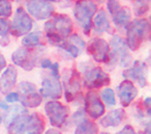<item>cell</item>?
Masks as SVG:
<instances>
[{
    "instance_id": "46",
    "label": "cell",
    "mask_w": 151,
    "mask_h": 134,
    "mask_svg": "<svg viewBox=\"0 0 151 134\" xmlns=\"http://www.w3.org/2000/svg\"><path fill=\"white\" fill-rule=\"evenodd\" d=\"M66 1H68V2H70V1H73V0H66Z\"/></svg>"
},
{
    "instance_id": "14",
    "label": "cell",
    "mask_w": 151,
    "mask_h": 134,
    "mask_svg": "<svg viewBox=\"0 0 151 134\" xmlns=\"http://www.w3.org/2000/svg\"><path fill=\"white\" fill-rule=\"evenodd\" d=\"M105 105L101 102V99L95 92H88L85 96V113L92 119H101L105 113Z\"/></svg>"
},
{
    "instance_id": "34",
    "label": "cell",
    "mask_w": 151,
    "mask_h": 134,
    "mask_svg": "<svg viewBox=\"0 0 151 134\" xmlns=\"http://www.w3.org/2000/svg\"><path fill=\"white\" fill-rule=\"evenodd\" d=\"M116 134H137L136 131H134V129L130 125H126L124 126L123 128H122L120 131H118Z\"/></svg>"
},
{
    "instance_id": "19",
    "label": "cell",
    "mask_w": 151,
    "mask_h": 134,
    "mask_svg": "<svg viewBox=\"0 0 151 134\" xmlns=\"http://www.w3.org/2000/svg\"><path fill=\"white\" fill-rule=\"evenodd\" d=\"M125 117H126L125 111L122 108H117L111 110L108 114H106L104 117H101L99 123H101V125L104 128L118 127L124 121Z\"/></svg>"
},
{
    "instance_id": "5",
    "label": "cell",
    "mask_w": 151,
    "mask_h": 134,
    "mask_svg": "<svg viewBox=\"0 0 151 134\" xmlns=\"http://www.w3.org/2000/svg\"><path fill=\"white\" fill-rule=\"evenodd\" d=\"M97 12V5L92 0H78L73 7V16L88 36L92 29V18Z\"/></svg>"
},
{
    "instance_id": "26",
    "label": "cell",
    "mask_w": 151,
    "mask_h": 134,
    "mask_svg": "<svg viewBox=\"0 0 151 134\" xmlns=\"http://www.w3.org/2000/svg\"><path fill=\"white\" fill-rule=\"evenodd\" d=\"M101 97L107 106L112 107V106H115L116 105L115 92H114V90H112V88L107 87V88H105V90H101Z\"/></svg>"
},
{
    "instance_id": "32",
    "label": "cell",
    "mask_w": 151,
    "mask_h": 134,
    "mask_svg": "<svg viewBox=\"0 0 151 134\" xmlns=\"http://www.w3.org/2000/svg\"><path fill=\"white\" fill-rule=\"evenodd\" d=\"M73 123L77 125V124H79L80 122H82L83 119H87L86 117V113H85V111H84V109H79L78 111H76L75 113H73Z\"/></svg>"
},
{
    "instance_id": "29",
    "label": "cell",
    "mask_w": 151,
    "mask_h": 134,
    "mask_svg": "<svg viewBox=\"0 0 151 134\" xmlns=\"http://www.w3.org/2000/svg\"><path fill=\"white\" fill-rule=\"evenodd\" d=\"M19 92H21V95L24 94H29V92H36V86L34 85L31 82H27V81H23L19 84V87H18Z\"/></svg>"
},
{
    "instance_id": "8",
    "label": "cell",
    "mask_w": 151,
    "mask_h": 134,
    "mask_svg": "<svg viewBox=\"0 0 151 134\" xmlns=\"http://www.w3.org/2000/svg\"><path fill=\"white\" fill-rule=\"evenodd\" d=\"M33 26V20L23 7H18L11 24L9 32L14 36H22L29 34Z\"/></svg>"
},
{
    "instance_id": "41",
    "label": "cell",
    "mask_w": 151,
    "mask_h": 134,
    "mask_svg": "<svg viewBox=\"0 0 151 134\" xmlns=\"http://www.w3.org/2000/svg\"><path fill=\"white\" fill-rule=\"evenodd\" d=\"M143 134H151V130H150V123H148L145 127L144 131H143Z\"/></svg>"
},
{
    "instance_id": "10",
    "label": "cell",
    "mask_w": 151,
    "mask_h": 134,
    "mask_svg": "<svg viewBox=\"0 0 151 134\" xmlns=\"http://www.w3.org/2000/svg\"><path fill=\"white\" fill-rule=\"evenodd\" d=\"M107 9L112 16V21L118 28H125L130 23V11L128 7H121L118 0H108Z\"/></svg>"
},
{
    "instance_id": "27",
    "label": "cell",
    "mask_w": 151,
    "mask_h": 134,
    "mask_svg": "<svg viewBox=\"0 0 151 134\" xmlns=\"http://www.w3.org/2000/svg\"><path fill=\"white\" fill-rule=\"evenodd\" d=\"M58 47L62 49V50H64L66 53H68V54L70 55L71 57H73V58L78 57L79 55L81 54V52H82V51H81L78 47H76L75 45L71 44V43L68 42L67 40H65L64 42H63L62 44L59 45Z\"/></svg>"
},
{
    "instance_id": "25",
    "label": "cell",
    "mask_w": 151,
    "mask_h": 134,
    "mask_svg": "<svg viewBox=\"0 0 151 134\" xmlns=\"http://www.w3.org/2000/svg\"><path fill=\"white\" fill-rule=\"evenodd\" d=\"M134 1V12L137 17L146 15L149 11V0H132Z\"/></svg>"
},
{
    "instance_id": "9",
    "label": "cell",
    "mask_w": 151,
    "mask_h": 134,
    "mask_svg": "<svg viewBox=\"0 0 151 134\" xmlns=\"http://www.w3.org/2000/svg\"><path fill=\"white\" fill-rule=\"evenodd\" d=\"M65 99L67 102H73L81 95V75L78 71L71 69L65 72L63 77Z\"/></svg>"
},
{
    "instance_id": "12",
    "label": "cell",
    "mask_w": 151,
    "mask_h": 134,
    "mask_svg": "<svg viewBox=\"0 0 151 134\" xmlns=\"http://www.w3.org/2000/svg\"><path fill=\"white\" fill-rule=\"evenodd\" d=\"M27 12L36 20H46L52 17L54 7L47 0H30L27 3Z\"/></svg>"
},
{
    "instance_id": "1",
    "label": "cell",
    "mask_w": 151,
    "mask_h": 134,
    "mask_svg": "<svg viewBox=\"0 0 151 134\" xmlns=\"http://www.w3.org/2000/svg\"><path fill=\"white\" fill-rule=\"evenodd\" d=\"M73 21L67 15H54L45 24V32L48 42L53 46L58 47L73 32Z\"/></svg>"
},
{
    "instance_id": "40",
    "label": "cell",
    "mask_w": 151,
    "mask_h": 134,
    "mask_svg": "<svg viewBox=\"0 0 151 134\" xmlns=\"http://www.w3.org/2000/svg\"><path fill=\"white\" fill-rule=\"evenodd\" d=\"M0 108L2 109V110H7L9 108V106L6 104V102L4 101H0Z\"/></svg>"
},
{
    "instance_id": "4",
    "label": "cell",
    "mask_w": 151,
    "mask_h": 134,
    "mask_svg": "<svg viewBox=\"0 0 151 134\" xmlns=\"http://www.w3.org/2000/svg\"><path fill=\"white\" fill-rule=\"evenodd\" d=\"M79 68L83 74L84 86L88 90L101 88L103 86H108L111 83L110 76L101 68L94 67L90 63H80Z\"/></svg>"
},
{
    "instance_id": "13",
    "label": "cell",
    "mask_w": 151,
    "mask_h": 134,
    "mask_svg": "<svg viewBox=\"0 0 151 134\" xmlns=\"http://www.w3.org/2000/svg\"><path fill=\"white\" fill-rule=\"evenodd\" d=\"M147 73L148 68L144 61L134 60L130 68H127L123 71L122 76L126 80L136 81L141 87H145L147 85Z\"/></svg>"
},
{
    "instance_id": "45",
    "label": "cell",
    "mask_w": 151,
    "mask_h": 134,
    "mask_svg": "<svg viewBox=\"0 0 151 134\" xmlns=\"http://www.w3.org/2000/svg\"><path fill=\"white\" fill-rule=\"evenodd\" d=\"M47 1H52V2H54V1H57V0H47Z\"/></svg>"
},
{
    "instance_id": "35",
    "label": "cell",
    "mask_w": 151,
    "mask_h": 134,
    "mask_svg": "<svg viewBox=\"0 0 151 134\" xmlns=\"http://www.w3.org/2000/svg\"><path fill=\"white\" fill-rule=\"evenodd\" d=\"M51 76H54V77H60L59 75V65L58 63H54L51 67Z\"/></svg>"
},
{
    "instance_id": "3",
    "label": "cell",
    "mask_w": 151,
    "mask_h": 134,
    "mask_svg": "<svg viewBox=\"0 0 151 134\" xmlns=\"http://www.w3.org/2000/svg\"><path fill=\"white\" fill-rule=\"evenodd\" d=\"M150 36V23L147 19H136L130 21L126 27V46L129 50L136 51Z\"/></svg>"
},
{
    "instance_id": "17",
    "label": "cell",
    "mask_w": 151,
    "mask_h": 134,
    "mask_svg": "<svg viewBox=\"0 0 151 134\" xmlns=\"http://www.w3.org/2000/svg\"><path fill=\"white\" fill-rule=\"evenodd\" d=\"M117 95L122 106L127 107L138 96V88L134 86L132 81L125 79L117 86Z\"/></svg>"
},
{
    "instance_id": "18",
    "label": "cell",
    "mask_w": 151,
    "mask_h": 134,
    "mask_svg": "<svg viewBox=\"0 0 151 134\" xmlns=\"http://www.w3.org/2000/svg\"><path fill=\"white\" fill-rule=\"evenodd\" d=\"M18 77V71L15 66H9L0 77V92L2 94H9L16 85Z\"/></svg>"
},
{
    "instance_id": "38",
    "label": "cell",
    "mask_w": 151,
    "mask_h": 134,
    "mask_svg": "<svg viewBox=\"0 0 151 134\" xmlns=\"http://www.w3.org/2000/svg\"><path fill=\"white\" fill-rule=\"evenodd\" d=\"M6 67V60H5V57L2 54H0V72L2 71L4 68Z\"/></svg>"
},
{
    "instance_id": "44",
    "label": "cell",
    "mask_w": 151,
    "mask_h": 134,
    "mask_svg": "<svg viewBox=\"0 0 151 134\" xmlns=\"http://www.w3.org/2000/svg\"><path fill=\"white\" fill-rule=\"evenodd\" d=\"M101 134H110V133H108V132H101Z\"/></svg>"
},
{
    "instance_id": "6",
    "label": "cell",
    "mask_w": 151,
    "mask_h": 134,
    "mask_svg": "<svg viewBox=\"0 0 151 134\" xmlns=\"http://www.w3.org/2000/svg\"><path fill=\"white\" fill-rule=\"evenodd\" d=\"M109 46L112 48V51H110L107 65L110 67H114L119 61L122 68L129 67L132 63V55L128 52L125 40H123L119 36H114L110 41Z\"/></svg>"
},
{
    "instance_id": "22",
    "label": "cell",
    "mask_w": 151,
    "mask_h": 134,
    "mask_svg": "<svg viewBox=\"0 0 151 134\" xmlns=\"http://www.w3.org/2000/svg\"><path fill=\"white\" fill-rule=\"evenodd\" d=\"M99 128L92 121L85 119L76 125L75 134H97Z\"/></svg>"
},
{
    "instance_id": "42",
    "label": "cell",
    "mask_w": 151,
    "mask_h": 134,
    "mask_svg": "<svg viewBox=\"0 0 151 134\" xmlns=\"http://www.w3.org/2000/svg\"><path fill=\"white\" fill-rule=\"evenodd\" d=\"M92 1H93V2H97V3H103L104 2V1H105V0H92Z\"/></svg>"
},
{
    "instance_id": "23",
    "label": "cell",
    "mask_w": 151,
    "mask_h": 134,
    "mask_svg": "<svg viewBox=\"0 0 151 134\" xmlns=\"http://www.w3.org/2000/svg\"><path fill=\"white\" fill-rule=\"evenodd\" d=\"M27 109L25 107H23L22 105H15V106L9 107L6 110L5 114H2V119L4 121L5 126H9L11 122H13L14 119L17 117H19L20 114H23V113H27Z\"/></svg>"
},
{
    "instance_id": "11",
    "label": "cell",
    "mask_w": 151,
    "mask_h": 134,
    "mask_svg": "<svg viewBox=\"0 0 151 134\" xmlns=\"http://www.w3.org/2000/svg\"><path fill=\"white\" fill-rule=\"evenodd\" d=\"M87 53L90 55L96 63H107L110 54V46L107 41L101 38H93L87 44Z\"/></svg>"
},
{
    "instance_id": "2",
    "label": "cell",
    "mask_w": 151,
    "mask_h": 134,
    "mask_svg": "<svg viewBox=\"0 0 151 134\" xmlns=\"http://www.w3.org/2000/svg\"><path fill=\"white\" fill-rule=\"evenodd\" d=\"M9 134H42L45 121L38 113H23L7 126Z\"/></svg>"
},
{
    "instance_id": "37",
    "label": "cell",
    "mask_w": 151,
    "mask_h": 134,
    "mask_svg": "<svg viewBox=\"0 0 151 134\" xmlns=\"http://www.w3.org/2000/svg\"><path fill=\"white\" fill-rule=\"evenodd\" d=\"M52 65H53V63L50 60V59H48V58L42 59V63H40V67H42V69H51Z\"/></svg>"
},
{
    "instance_id": "30",
    "label": "cell",
    "mask_w": 151,
    "mask_h": 134,
    "mask_svg": "<svg viewBox=\"0 0 151 134\" xmlns=\"http://www.w3.org/2000/svg\"><path fill=\"white\" fill-rule=\"evenodd\" d=\"M68 42H70L71 44H73L76 47H78L79 49H80L81 51L83 50V49L85 48V46H86V44H85V42H84V40H83L82 38H81L79 34H71V36H69L68 38Z\"/></svg>"
},
{
    "instance_id": "16",
    "label": "cell",
    "mask_w": 151,
    "mask_h": 134,
    "mask_svg": "<svg viewBox=\"0 0 151 134\" xmlns=\"http://www.w3.org/2000/svg\"><path fill=\"white\" fill-rule=\"evenodd\" d=\"M12 60L25 71H31L36 65V56L27 48H19L12 54Z\"/></svg>"
},
{
    "instance_id": "31",
    "label": "cell",
    "mask_w": 151,
    "mask_h": 134,
    "mask_svg": "<svg viewBox=\"0 0 151 134\" xmlns=\"http://www.w3.org/2000/svg\"><path fill=\"white\" fill-rule=\"evenodd\" d=\"M11 29V22L4 18H0V36H6Z\"/></svg>"
},
{
    "instance_id": "7",
    "label": "cell",
    "mask_w": 151,
    "mask_h": 134,
    "mask_svg": "<svg viewBox=\"0 0 151 134\" xmlns=\"http://www.w3.org/2000/svg\"><path fill=\"white\" fill-rule=\"evenodd\" d=\"M45 112L49 117L50 124L55 128H61L67 121L69 108L56 100H51L45 105Z\"/></svg>"
},
{
    "instance_id": "20",
    "label": "cell",
    "mask_w": 151,
    "mask_h": 134,
    "mask_svg": "<svg viewBox=\"0 0 151 134\" xmlns=\"http://www.w3.org/2000/svg\"><path fill=\"white\" fill-rule=\"evenodd\" d=\"M92 27L95 34H104V32H109L111 29V24H110L108 15L104 9H99L94 15V19L92 22Z\"/></svg>"
},
{
    "instance_id": "36",
    "label": "cell",
    "mask_w": 151,
    "mask_h": 134,
    "mask_svg": "<svg viewBox=\"0 0 151 134\" xmlns=\"http://www.w3.org/2000/svg\"><path fill=\"white\" fill-rule=\"evenodd\" d=\"M143 105L144 107L146 108V111H147V115L150 117L151 114V99L150 98H146L143 102Z\"/></svg>"
},
{
    "instance_id": "15",
    "label": "cell",
    "mask_w": 151,
    "mask_h": 134,
    "mask_svg": "<svg viewBox=\"0 0 151 134\" xmlns=\"http://www.w3.org/2000/svg\"><path fill=\"white\" fill-rule=\"evenodd\" d=\"M42 98H48L51 100H57L61 98L62 95V85L60 83V77H47L42 80V88L40 90Z\"/></svg>"
},
{
    "instance_id": "39",
    "label": "cell",
    "mask_w": 151,
    "mask_h": 134,
    "mask_svg": "<svg viewBox=\"0 0 151 134\" xmlns=\"http://www.w3.org/2000/svg\"><path fill=\"white\" fill-rule=\"evenodd\" d=\"M45 134H62V133L60 132V130L55 129V128H51V129L47 130V131L45 132Z\"/></svg>"
},
{
    "instance_id": "33",
    "label": "cell",
    "mask_w": 151,
    "mask_h": 134,
    "mask_svg": "<svg viewBox=\"0 0 151 134\" xmlns=\"http://www.w3.org/2000/svg\"><path fill=\"white\" fill-rule=\"evenodd\" d=\"M19 94L18 92H9V94L6 95V98H5V100H6V102L9 103H15V102H18L19 101Z\"/></svg>"
},
{
    "instance_id": "21",
    "label": "cell",
    "mask_w": 151,
    "mask_h": 134,
    "mask_svg": "<svg viewBox=\"0 0 151 134\" xmlns=\"http://www.w3.org/2000/svg\"><path fill=\"white\" fill-rule=\"evenodd\" d=\"M19 101H21L22 106L25 108H35L40 106L42 102V98L37 92L19 95Z\"/></svg>"
},
{
    "instance_id": "24",
    "label": "cell",
    "mask_w": 151,
    "mask_h": 134,
    "mask_svg": "<svg viewBox=\"0 0 151 134\" xmlns=\"http://www.w3.org/2000/svg\"><path fill=\"white\" fill-rule=\"evenodd\" d=\"M42 38V34L40 31H33L27 34L22 40V45L25 48H33L40 44Z\"/></svg>"
},
{
    "instance_id": "43",
    "label": "cell",
    "mask_w": 151,
    "mask_h": 134,
    "mask_svg": "<svg viewBox=\"0 0 151 134\" xmlns=\"http://www.w3.org/2000/svg\"><path fill=\"white\" fill-rule=\"evenodd\" d=\"M2 123V112H0V124Z\"/></svg>"
},
{
    "instance_id": "28",
    "label": "cell",
    "mask_w": 151,
    "mask_h": 134,
    "mask_svg": "<svg viewBox=\"0 0 151 134\" xmlns=\"http://www.w3.org/2000/svg\"><path fill=\"white\" fill-rule=\"evenodd\" d=\"M12 3L9 0H0V18H9L12 15Z\"/></svg>"
}]
</instances>
